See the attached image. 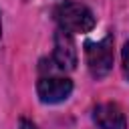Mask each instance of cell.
<instances>
[{
  "label": "cell",
  "instance_id": "7",
  "mask_svg": "<svg viewBox=\"0 0 129 129\" xmlns=\"http://www.w3.org/2000/svg\"><path fill=\"white\" fill-rule=\"evenodd\" d=\"M20 129H38V127H36V125H34L30 119L22 117V119H20Z\"/></svg>",
  "mask_w": 129,
  "mask_h": 129
},
{
  "label": "cell",
  "instance_id": "6",
  "mask_svg": "<svg viewBox=\"0 0 129 129\" xmlns=\"http://www.w3.org/2000/svg\"><path fill=\"white\" fill-rule=\"evenodd\" d=\"M121 62H123V75H125V79L129 81V40L123 44V50H121Z\"/></svg>",
  "mask_w": 129,
  "mask_h": 129
},
{
  "label": "cell",
  "instance_id": "5",
  "mask_svg": "<svg viewBox=\"0 0 129 129\" xmlns=\"http://www.w3.org/2000/svg\"><path fill=\"white\" fill-rule=\"evenodd\" d=\"M93 121L101 129H127L125 113L115 103H101L93 111Z\"/></svg>",
  "mask_w": 129,
  "mask_h": 129
},
{
  "label": "cell",
  "instance_id": "4",
  "mask_svg": "<svg viewBox=\"0 0 129 129\" xmlns=\"http://www.w3.org/2000/svg\"><path fill=\"white\" fill-rule=\"evenodd\" d=\"M52 62L60 71H73L77 67V46L73 40V34L58 28L54 32V50H52Z\"/></svg>",
  "mask_w": 129,
  "mask_h": 129
},
{
  "label": "cell",
  "instance_id": "3",
  "mask_svg": "<svg viewBox=\"0 0 129 129\" xmlns=\"http://www.w3.org/2000/svg\"><path fill=\"white\" fill-rule=\"evenodd\" d=\"M36 93L42 103L56 105L71 97L73 93V81L67 77H42L36 85Z\"/></svg>",
  "mask_w": 129,
  "mask_h": 129
},
{
  "label": "cell",
  "instance_id": "8",
  "mask_svg": "<svg viewBox=\"0 0 129 129\" xmlns=\"http://www.w3.org/2000/svg\"><path fill=\"white\" fill-rule=\"evenodd\" d=\"M0 34H2V20H0Z\"/></svg>",
  "mask_w": 129,
  "mask_h": 129
},
{
  "label": "cell",
  "instance_id": "1",
  "mask_svg": "<svg viewBox=\"0 0 129 129\" xmlns=\"http://www.w3.org/2000/svg\"><path fill=\"white\" fill-rule=\"evenodd\" d=\"M54 20L58 22V28L67 32H89L95 26V14L91 12L89 6L81 2H60L54 8Z\"/></svg>",
  "mask_w": 129,
  "mask_h": 129
},
{
  "label": "cell",
  "instance_id": "2",
  "mask_svg": "<svg viewBox=\"0 0 129 129\" xmlns=\"http://www.w3.org/2000/svg\"><path fill=\"white\" fill-rule=\"evenodd\" d=\"M85 58H87L89 73L95 79L107 77L113 69V36L107 34L97 42L89 40L85 44Z\"/></svg>",
  "mask_w": 129,
  "mask_h": 129
}]
</instances>
